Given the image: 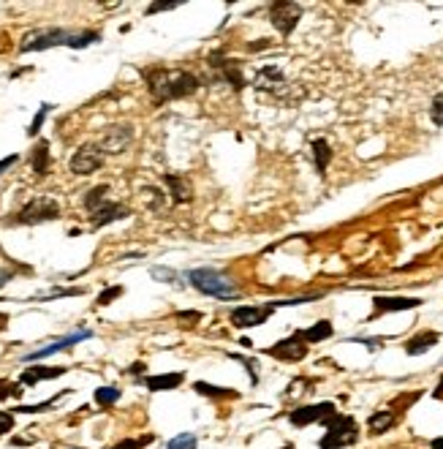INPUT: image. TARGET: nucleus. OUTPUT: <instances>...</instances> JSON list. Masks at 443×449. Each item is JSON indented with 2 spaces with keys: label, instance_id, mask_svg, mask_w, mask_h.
Wrapping results in <instances>:
<instances>
[{
  "label": "nucleus",
  "instance_id": "obj_15",
  "mask_svg": "<svg viewBox=\"0 0 443 449\" xmlns=\"http://www.w3.org/2000/svg\"><path fill=\"white\" fill-rule=\"evenodd\" d=\"M419 305H421V299H416V297H375L372 299V308H375L372 316L394 313V311H414Z\"/></svg>",
  "mask_w": 443,
  "mask_h": 449
},
{
  "label": "nucleus",
  "instance_id": "obj_43",
  "mask_svg": "<svg viewBox=\"0 0 443 449\" xmlns=\"http://www.w3.org/2000/svg\"><path fill=\"white\" fill-rule=\"evenodd\" d=\"M11 278H14V273H11V270H0V289H3V286H6Z\"/></svg>",
  "mask_w": 443,
  "mask_h": 449
},
{
  "label": "nucleus",
  "instance_id": "obj_33",
  "mask_svg": "<svg viewBox=\"0 0 443 449\" xmlns=\"http://www.w3.org/2000/svg\"><path fill=\"white\" fill-rule=\"evenodd\" d=\"M123 286H109V289H103L99 294V299H96V305H112L117 297H123Z\"/></svg>",
  "mask_w": 443,
  "mask_h": 449
},
{
  "label": "nucleus",
  "instance_id": "obj_14",
  "mask_svg": "<svg viewBox=\"0 0 443 449\" xmlns=\"http://www.w3.org/2000/svg\"><path fill=\"white\" fill-rule=\"evenodd\" d=\"M128 215H131V207H125L120 201H106L96 213H90V224H93V229H101V226H109L115 221H123Z\"/></svg>",
  "mask_w": 443,
  "mask_h": 449
},
{
  "label": "nucleus",
  "instance_id": "obj_47",
  "mask_svg": "<svg viewBox=\"0 0 443 449\" xmlns=\"http://www.w3.org/2000/svg\"><path fill=\"white\" fill-rule=\"evenodd\" d=\"M280 449H294V444H283Z\"/></svg>",
  "mask_w": 443,
  "mask_h": 449
},
{
  "label": "nucleus",
  "instance_id": "obj_1",
  "mask_svg": "<svg viewBox=\"0 0 443 449\" xmlns=\"http://www.w3.org/2000/svg\"><path fill=\"white\" fill-rule=\"evenodd\" d=\"M145 82H147V90L155 104H164V101H174V99H185V96H194L198 90V76L191 71H182V69H147L142 71Z\"/></svg>",
  "mask_w": 443,
  "mask_h": 449
},
{
  "label": "nucleus",
  "instance_id": "obj_37",
  "mask_svg": "<svg viewBox=\"0 0 443 449\" xmlns=\"http://www.w3.org/2000/svg\"><path fill=\"white\" fill-rule=\"evenodd\" d=\"M11 427H14V414L11 411H0V439L6 433H11Z\"/></svg>",
  "mask_w": 443,
  "mask_h": 449
},
{
  "label": "nucleus",
  "instance_id": "obj_24",
  "mask_svg": "<svg viewBox=\"0 0 443 449\" xmlns=\"http://www.w3.org/2000/svg\"><path fill=\"white\" fill-rule=\"evenodd\" d=\"M302 332V338L307 341V346L310 343H321V341H326V338H332L335 335V327H332V322H319V325H313L310 329H299Z\"/></svg>",
  "mask_w": 443,
  "mask_h": 449
},
{
  "label": "nucleus",
  "instance_id": "obj_34",
  "mask_svg": "<svg viewBox=\"0 0 443 449\" xmlns=\"http://www.w3.org/2000/svg\"><path fill=\"white\" fill-rule=\"evenodd\" d=\"M85 289H57V292H47V294H38V297H33V302H44V299H55V297H76V294H82Z\"/></svg>",
  "mask_w": 443,
  "mask_h": 449
},
{
  "label": "nucleus",
  "instance_id": "obj_6",
  "mask_svg": "<svg viewBox=\"0 0 443 449\" xmlns=\"http://www.w3.org/2000/svg\"><path fill=\"white\" fill-rule=\"evenodd\" d=\"M302 20V6L299 3H289V0H280V3H272L270 6V22L275 25V30L289 38L294 33V27Z\"/></svg>",
  "mask_w": 443,
  "mask_h": 449
},
{
  "label": "nucleus",
  "instance_id": "obj_11",
  "mask_svg": "<svg viewBox=\"0 0 443 449\" xmlns=\"http://www.w3.org/2000/svg\"><path fill=\"white\" fill-rule=\"evenodd\" d=\"M207 63L218 71V79L228 82V85H234V90H242V87H245V76H242V66H240V60H226V57H223V52H212Z\"/></svg>",
  "mask_w": 443,
  "mask_h": 449
},
{
  "label": "nucleus",
  "instance_id": "obj_10",
  "mask_svg": "<svg viewBox=\"0 0 443 449\" xmlns=\"http://www.w3.org/2000/svg\"><path fill=\"white\" fill-rule=\"evenodd\" d=\"M307 341L302 338V332H294L291 338H286V341H277L275 346L270 349H264V354H270L275 359H283V362H302L305 357H307Z\"/></svg>",
  "mask_w": 443,
  "mask_h": 449
},
{
  "label": "nucleus",
  "instance_id": "obj_8",
  "mask_svg": "<svg viewBox=\"0 0 443 449\" xmlns=\"http://www.w3.org/2000/svg\"><path fill=\"white\" fill-rule=\"evenodd\" d=\"M272 313H275V308H272L270 302L267 305H237L228 319H231V325L237 327V329H250V327L267 325V319H270Z\"/></svg>",
  "mask_w": 443,
  "mask_h": 449
},
{
  "label": "nucleus",
  "instance_id": "obj_38",
  "mask_svg": "<svg viewBox=\"0 0 443 449\" xmlns=\"http://www.w3.org/2000/svg\"><path fill=\"white\" fill-rule=\"evenodd\" d=\"M177 319H180V322H188V327H194L196 322H201V313H198V311H180Z\"/></svg>",
  "mask_w": 443,
  "mask_h": 449
},
{
  "label": "nucleus",
  "instance_id": "obj_17",
  "mask_svg": "<svg viewBox=\"0 0 443 449\" xmlns=\"http://www.w3.org/2000/svg\"><path fill=\"white\" fill-rule=\"evenodd\" d=\"M185 381V373H158V376H145L142 384L150 392H172Z\"/></svg>",
  "mask_w": 443,
  "mask_h": 449
},
{
  "label": "nucleus",
  "instance_id": "obj_26",
  "mask_svg": "<svg viewBox=\"0 0 443 449\" xmlns=\"http://www.w3.org/2000/svg\"><path fill=\"white\" fill-rule=\"evenodd\" d=\"M106 194H109V185H96V188H90L87 191V197H85V210H90V213H96L101 204H106Z\"/></svg>",
  "mask_w": 443,
  "mask_h": 449
},
{
  "label": "nucleus",
  "instance_id": "obj_12",
  "mask_svg": "<svg viewBox=\"0 0 443 449\" xmlns=\"http://www.w3.org/2000/svg\"><path fill=\"white\" fill-rule=\"evenodd\" d=\"M87 338H93V332H90V329H76V332H71V335H66V338H60V341H52V343H47L44 349L30 351V354H25L22 359H25V362H36V359H44V357H52V354H57V351H68L71 346H76V343H82V341H87Z\"/></svg>",
  "mask_w": 443,
  "mask_h": 449
},
{
  "label": "nucleus",
  "instance_id": "obj_7",
  "mask_svg": "<svg viewBox=\"0 0 443 449\" xmlns=\"http://www.w3.org/2000/svg\"><path fill=\"white\" fill-rule=\"evenodd\" d=\"M332 414H337L335 403L324 400V403H310V406H299V408H291L289 411V422L294 427H307V425H316V422H326Z\"/></svg>",
  "mask_w": 443,
  "mask_h": 449
},
{
  "label": "nucleus",
  "instance_id": "obj_18",
  "mask_svg": "<svg viewBox=\"0 0 443 449\" xmlns=\"http://www.w3.org/2000/svg\"><path fill=\"white\" fill-rule=\"evenodd\" d=\"M438 341H441V335H438L435 329H424V332H419V335H414V338L405 341V354H411V357L427 354Z\"/></svg>",
  "mask_w": 443,
  "mask_h": 449
},
{
  "label": "nucleus",
  "instance_id": "obj_2",
  "mask_svg": "<svg viewBox=\"0 0 443 449\" xmlns=\"http://www.w3.org/2000/svg\"><path fill=\"white\" fill-rule=\"evenodd\" d=\"M101 41L99 30H68V27H41L27 33L20 44V52H44L52 47H68V50H85Z\"/></svg>",
  "mask_w": 443,
  "mask_h": 449
},
{
  "label": "nucleus",
  "instance_id": "obj_23",
  "mask_svg": "<svg viewBox=\"0 0 443 449\" xmlns=\"http://www.w3.org/2000/svg\"><path fill=\"white\" fill-rule=\"evenodd\" d=\"M194 390H196L198 395H204V398H212V400H237V398H240V392H237V390L215 387V384H207V381H196V384H194Z\"/></svg>",
  "mask_w": 443,
  "mask_h": 449
},
{
  "label": "nucleus",
  "instance_id": "obj_27",
  "mask_svg": "<svg viewBox=\"0 0 443 449\" xmlns=\"http://www.w3.org/2000/svg\"><path fill=\"white\" fill-rule=\"evenodd\" d=\"M198 447V439L196 433H180L166 441V449H196Z\"/></svg>",
  "mask_w": 443,
  "mask_h": 449
},
{
  "label": "nucleus",
  "instance_id": "obj_45",
  "mask_svg": "<svg viewBox=\"0 0 443 449\" xmlns=\"http://www.w3.org/2000/svg\"><path fill=\"white\" fill-rule=\"evenodd\" d=\"M145 368H147L145 362H133V365H131L128 371H131V373H145Z\"/></svg>",
  "mask_w": 443,
  "mask_h": 449
},
{
  "label": "nucleus",
  "instance_id": "obj_25",
  "mask_svg": "<svg viewBox=\"0 0 443 449\" xmlns=\"http://www.w3.org/2000/svg\"><path fill=\"white\" fill-rule=\"evenodd\" d=\"M310 148H313V155H316V169H319V175H326V166H329V161H332L329 142H326V139H316Z\"/></svg>",
  "mask_w": 443,
  "mask_h": 449
},
{
  "label": "nucleus",
  "instance_id": "obj_20",
  "mask_svg": "<svg viewBox=\"0 0 443 449\" xmlns=\"http://www.w3.org/2000/svg\"><path fill=\"white\" fill-rule=\"evenodd\" d=\"M30 166H33V175L36 177H47L50 175V142L47 139H38V145L30 152Z\"/></svg>",
  "mask_w": 443,
  "mask_h": 449
},
{
  "label": "nucleus",
  "instance_id": "obj_35",
  "mask_svg": "<svg viewBox=\"0 0 443 449\" xmlns=\"http://www.w3.org/2000/svg\"><path fill=\"white\" fill-rule=\"evenodd\" d=\"M152 441V436H145V439H123L120 444H115V447L109 449H145Z\"/></svg>",
  "mask_w": 443,
  "mask_h": 449
},
{
  "label": "nucleus",
  "instance_id": "obj_44",
  "mask_svg": "<svg viewBox=\"0 0 443 449\" xmlns=\"http://www.w3.org/2000/svg\"><path fill=\"white\" fill-rule=\"evenodd\" d=\"M433 398H435V400H443V376H441V381H438V387L433 390Z\"/></svg>",
  "mask_w": 443,
  "mask_h": 449
},
{
  "label": "nucleus",
  "instance_id": "obj_32",
  "mask_svg": "<svg viewBox=\"0 0 443 449\" xmlns=\"http://www.w3.org/2000/svg\"><path fill=\"white\" fill-rule=\"evenodd\" d=\"M50 109H52V104H41V106H38V115L33 117V123H30V128H27V136H38L41 125H44L47 115H50Z\"/></svg>",
  "mask_w": 443,
  "mask_h": 449
},
{
  "label": "nucleus",
  "instance_id": "obj_46",
  "mask_svg": "<svg viewBox=\"0 0 443 449\" xmlns=\"http://www.w3.org/2000/svg\"><path fill=\"white\" fill-rule=\"evenodd\" d=\"M430 449H443V436L441 439H433V441H430Z\"/></svg>",
  "mask_w": 443,
  "mask_h": 449
},
{
  "label": "nucleus",
  "instance_id": "obj_41",
  "mask_svg": "<svg viewBox=\"0 0 443 449\" xmlns=\"http://www.w3.org/2000/svg\"><path fill=\"white\" fill-rule=\"evenodd\" d=\"M356 343H365L368 349H378L381 343H384V338H354Z\"/></svg>",
  "mask_w": 443,
  "mask_h": 449
},
{
  "label": "nucleus",
  "instance_id": "obj_30",
  "mask_svg": "<svg viewBox=\"0 0 443 449\" xmlns=\"http://www.w3.org/2000/svg\"><path fill=\"white\" fill-rule=\"evenodd\" d=\"M22 384L20 381H8V378H0V400L8 398H22Z\"/></svg>",
  "mask_w": 443,
  "mask_h": 449
},
{
  "label": "nucleus",
  "instance_id": "obj_21",
  "mask_svg": "<svg viewBox=\"0 0 443 449\" xmlns=\"http://www.w3.org/2000/svg\"><path fill=\"white\" fill-rule=\"evenodd\" d=\"M164 185L169 188V194H172L174 204H185V201H191V183H188L185 177H180V175H164Z\"/></svg>",
  "mask_w": 443,
  "mask_h": 449
},
{
  "label": "nucleus",
  "instance_id": "obj_4",
  "mask_svg": "<svg viewBox=\"0 0 443 449\" xmlns=\"http://www.w3.org/2000/svg\"><path fill=\"white\" fill-rule=\"evenodd\" d=\"M326 433L321 436L319 441V449H345V447H354L356 441H359V425L354 417H348V414H332L326 422Z\"/></svg>",
  "mask_w": 443,
  "mask_h": 449
},
{
  "label": "nucleus",
  "instance_id": "obj_48",
  "mask_svg": "<svg viewBox=\"0 0 443 449\" xmlns=\"http://www.w3.org/2000/svg\"><path fill=\"white\" fill-rule=\"evenodd\" d=\"M3 327H6V325H0V332H3Z\"/></svg>",
  "mask_w": 443,
  "mask_h": 449
},
{
  "label": "nucleus",
  "instance_id": "obj_42",
  "mask_svg": "<svg viewBox=\"0 0 443 449\" xmlns=\"http://www.w3.org/2000/svg\"><path fill=\"white\" fill-rule=\"evenodd\" d=\"M169 8H177V3H152L147 8V14H155V11H169Z\"/></svg>",
  "mask_w": 443,
  "mask_h": 449
},
{
  "label": "nucleus",
  "instance_id": "obj_28",
  "mask_svg": "<svg viewBox=\"0 0 443 449\" xmlns=\"http://www.w3.org/2000/svg\"><path fill=\"white\" fill-rule=\"evenodd\" d=\"M120 395H123V392H120L117 387H99V390H96V403L106 408V406L117 403V400H120Z\"/></svg>",
  "mask_w": 443,
  "mask_h": 449
},
{
  "label": "nucleus",
  "instance_id": "obj_31",
  "mask_svg": "<svg viewBox=\"0 0 443 449\" xmlns=\"http://www.w3.org/2000/svg\"><path fill=\"white\" fill-rule=\"evenodd\" d=\"M66 392H68V390H66ZM66 392H60V395H66ZM60 395H57V398H60ZM57 398L36 403V406H17V408H11V414H38V411H47V408H52V406L57 403Z\"/></svg>",
  "mask_w": 443,
  "mask_h": 449
},
{
  "label": "nucleus",
  "instance_id": "obj_5",
  "mask_svg": "<svg viewBox=\"0 0 443 449\" xmlns=\"http://www.w3.org/2000/svg\"><path fill=\"white\" fill-rule=\"evenodd\" d=\"M60 218V204L52 199V197H36V199H30L17 213V224H47V221H57Z\"/></svg>",
  "mask_w": 443,
  "mask_h": 449
},
{
  "label": "nucleus",
  "instance_id": "obj_39",
  "mask_svg": "<svg viewBox=\"0 0 443 449\" xmlns=\"http://www.w3.org/2000/svg\"><path fill=\"white\" fill-rule=\"evenodd\" d=\"M234 359L245 362V365H247V373H250V378H253V384H256V381H259V371H256L259 365H256V359H245V357H240V354H234Z\"/></svg>",
  "mask_w": 443,
  "mask_h": 449
},
{
  "label": "nucleus",
  "instance_id": "obj_3",
  "mask_svg": "<svg viewBox=\"0 0 443 449\" xmlns=\"http://www.w3.org/2000/svg\"><path fill=\"white\" fill-rule=\"evenodd\" d=\"M185 280H188L196 292L207 294V297H215V299H237L240 297L237 283H234L226 273L215 270V267H196V270H188Z\"/></svg>",
  "mask_w": 443,
  "mask_h": 449
},
{
  "label": "nucleus",
  "instance_id": "obj_13",
  "mask_svg": "<svg viewBox=\"0 0 443 449\" xmlns=\"http://www.w3.org/2000/svg\"><path fill=\"white\" fill-rule=\"evenodd\" d=\"M131 142H133V125L120 123V125H109V128L103 131L99 148L103 150V152H123Z\"/></svg>",
  "mask_w": 443,
  "mask_h": 449
},
{
  "label": "nucleus",
  "instance_id": "obj_19",
  "mask_svg": "<svg viewBox=\"0 0 443 449\" xmlns=\"http://www.w3.org/2000/svg\"><path fill=\"white\" fill-rule=\"evenodd\" d=\"M397 425V414L392 408H381V411H372L368 420V430L370 436H384L386 430H392Z\"/></svg>",
  "mask_w": 443,
  "mask_h": 449
},
{
  "label": "nucleus",
  "instance_id": "obj_9",
  "mask_svg": "<svg viewBox=\"0 0 443 449\" xmlns=\"http://www.w3.org/2000/svg\"><path fill=\"white\" fill-rule=\"evenodd\" d=\"M101 166H103V150L99 145H82L68 161V169L79 177L93 175V172H99Z\"/></svg>",
  "mask_w": 443,
  "mask_h": 449
},
{
  "label": "nucleus",
  "instance_id": "obj_29",
  "mask_svg": "<svg viewBox=\"0 0 443 449\" xmlns=\"http://www.w3.org/2000/svg\"><path fill=\"white\" fill-rule=\"evenodd\" d=\"M150 275H152L155 280H161V283L182 286V278H180V273H174V270H169V267H152V270H150Z\"/></svg>",
  "mask_w": 443,
  "mask_h": 449
},
{
  "label": "nucleus",
  "instance_id": "obj_16",
  "mask_svg": "<svg viewBox=\"0 0 443 449\" xmlns=\"http://www.w3.org/2000/svg\"><path fill=\"white\" fill-rule=\"evenodd\" d=\"M68 373V368H50V365H36V368H25L20 373V384L22 387H36L38 381H47V378H60V376Z\"/></svg>",
  "mask_w": 443,
  "mask_h": 449
},
{
  "label": "nucleus",
  "instance_id": "obj_22",
  "mask_svg": "<svg viewBox=\"0 0 443 449\" xmlns=\"http://www.w3.org/2000/svg\"><path fill=\"white\" fill-rule=\"evenodd\" d=\"M283 85H286V79L280 74V69H275V66H267V69H261L259 76H256V87L259 90H283Z\"/></svg>",
  "mask_w": 443,
  "mask_h": 449
},
{
  "label": "nucleus",
  "instance_id": "obj_40",
  "mask_svg": "<svg viewBox=\"0 0 443 449\" xmlns=\"http://www.w3.org/2000/svg\"><path fill=\"white\" fill-rule=\"evenodd\" d=\"M17 161H20V155H17V152H14V155H6V158H0V175H3V172H8V169L17 164Z\"/></svg>",
  "mask_w": 443,
  "mask_h": 449
},
{
  "label": "nucleus",
  "instance_id": "obj_36",
  "mask_svg": "<svg viewBox=\"0 0 443 449\" xmlns=\"http://www.w3.org/2000/svg\"><path fill=\"white\" fill-rule=\"evenodd\" d=\"M430 117L435 125H443V90L433 99V106H430Z\"/></svg>",
  "mask_w": 443,
  "mask_h": 449
}]
</instances>
